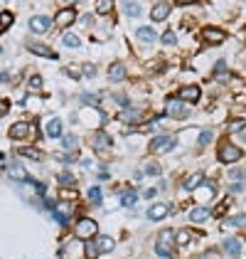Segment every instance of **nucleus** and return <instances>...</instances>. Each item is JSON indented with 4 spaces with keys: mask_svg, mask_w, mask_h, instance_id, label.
Wrapping results in <instances>:
<instances>
[{
    "mask_svg": "<svg viewBox=\"0 0 246 259\" xmlns=\"http://www.w3.org/2000/svg\"><path fill=\"white\" fill-rule=\"evenodd\" d=\"M155 254L163 259H170L177 254V239H175V230H163L158 239H155Z\"/></svg>",
    "mask_w": 246,
    "mask_h": 259,
    "instance_id": "nucleus-1",
    "label": "nucleus"
},
{
    "mask_svg": "<svg viewBox=\"0 0 246 259\" xmlns=\"http://www.w3.org/2000/svg\"><path fill=\"white\" fill-rule=\"evenodd\" d=\"M74 237L82 239V242H89V239L99 237V222L91 218H79L77 225H74Z\"/></svg>",
    "mask_w": 246,
    "mask_h": 259,
    "instance_id": "nucleus-2",
    "label": "nucleus"
},
{
    "mask_svg": "<svg viewBox=\"0 0 246 259\" xmlns=\"http://www.w3.org/2000/svg\"><path fill=\"white\" fill-rule=\"evenodd\" d=\"M241 156H244V151L239 146H234V143H222L219 151H217V158L222 163H236Z\"/></svg>",
    "mask_w": 246,
    "mask_h": 259,
    "instance_id": "nucleus-3",
    "label": "nucleus"
},
{
    "mask_svg": "<svg viewBox=\"0 0 246 259\" xmlns=\"http://www.w3.org/2000/svg\"><path fill=\"white\" fill-rule=\"evenodd\" d=\"M74 215V202L72 200H59L57 205H54V220L59 222V225H67L69 220Z\"/></svg>",
    "mask_w": 246,
    "mask_h": 259,
    "instance_id": "nucleus-4",
    "label": "nucleus"
},
{
    "mask_svg": "<svg viewBox=\"0 0 246 259\" xmlns=\"http://www.w3.org/2000/svg\"><path fill=\"white\" fill-rule=\"evenodd\" d=\"M172 148H175V139L167 136V134H160V136H155L150 141V153H167Z\"/></svg>",
    "mask_w": 246,
    "mask_h": 259,
    "instance_id": "nucleus-5",
    "label": "nucleus"
},
{
    "mask_svg": "<svg viewBox=\"0 0 246 259\" xmlns=\"http://www.w3.org/2000/svg\"><path fill=\"white\" fill-rule=\"evenodd\" d=\"M165 114L167 116H172V119H187V106L182 104V99H175V97H170L167 104H165Z\"/></svg>",
    "mask_w": 246,
    "mask_h": 259,
    "instance_id": "nucleus-6",
    "label": "nucleus"
},
{
    "mask_svg": "<svg viewBox=\"0 0 246 259\" xmlns=\"http://www.w3.org/2000/svg\"><path fill=\"white\" fill-rule=\"evenodd\" d=\"M27 136H32V123L27 121H18L10 126V139L13 141H25Z\"/></svg>",
    "mask_w": 246,
    "mask_h": 259,
    "instance_id": "nucleus-7",
    "label": "nucleus"
},
{
    "mask_svg": "<svg viewBox=\"0 0 246 259\" xmlns=\"http://www.w3.org/2000/svg\"><path fill=\"white\" fill-rule=\"evenodd\" d=\"M241 249H244V242L239 237H226L224 242H222V252L229 254V257H239Z\"/></svg>",
    "mask_w": 246,
    "mask_h": 259,
    "instance_id": "nucleus-8",
    "label": "nucleus"
},
{
    "mask_svg": "<svg viewBox=\"0 0 246 259\" xmlns=\"http://www.w3.org/2000/svg\"><path fill=\"white\" fill-rule=\"evenodd\" d=\"M224 230H246V212H236V215H229L222 222Z\"/></svg>",
    "mask_w": 246,
    "mask_h": 259,
    "instance_id": "nucleus-9",
    "label": "nucleus"
},
{
    "mask_svg": "<svg viewBox=\"0 0 246 259\" xmlns=\"http://www.w3.org/2000/svg\"><path fill=\"white\" fill-rule=\"evenodd\" d=\"M91 146H94V151H108L111 146H113V141H111V136L106 134V131H96L94 134V139H91Z\"/></svg>",
    "mask_w": 246,
    "mask_h": 259,
    "instance_id": "nucleus-10",
    "label": "nucleus"
},
{
    "mask_svg": "<svg viewBox=\"0 0 246 259\" xmlns=\"http://www.w3.org/2000/svg\"><path fill=\"white\" fill-rule=\"evenodd\" d=\"M200 97H202V89H200L197 84H187V87H182V89L177 92V99H182V101H192V104H195V101L200 99Z\"/></svg>",
    "mask_w": 246,
    "mask_h": 259,
    "instance_id": "nucleus-11",
    "label": "nucleus"
},
{
    "mask_svg": "<svg viewBox=\"0 0 246 259\" xmlns=\"http://www.w3.org/2000/svg\"><path fill=\"white\" fill-rule=\"evenodd\" d=\"M205 180H207V176L202 170H195V173H190V176L182 180V188L184 190H197L200 185H205Z\"/></svg>",
    "mask_w": 246,
    "mask_h": 259,
    "instance_id": "nucleus-12",
    "label": "nucleus"
},
{
    "mask_svg": "<svg viewBox=\"0 0 246 259\" xmlns=\"http://www.w3.org/2000/svg\"><path fill=\"white\" fill-rule=\"evenodd\" d=\"M96 242V249H99V254H111L113 249H116V239L108 237V235H99V237L94 239Z\"/></svg>",
    "mask_w": 246,
    "mask_h": 259,
    "instance_id": "nucleus-13",
    "label": "nucleus"
},
{
    "mask_svg": "<svg viewBox=\"0 0 246 259\" xmlns=\"http://www.w3.org/2000/svg\"><path fill=\"white\" fill-rule=\"evenodd\" d=\"M74 20H77V13H74V8H64V10H59V13H57V18H54L57 27H69V25H72Z\"/></svg>",
    "mask_w": 246,
    "mask_h": 259,
    "instance_id": "nucleus-14",
    "label": "nucleus"
},
{
    "mask_svg": "<svg viewBox=\"0 0 246 259\" xmlns=\"http://www.w3.org/2000/svg\"><path fill=\"white\" fill-rule=\"evenodd\" d=\"M167 215H170V205H165V202H158V205H153V207L148 210V220H153V222L165 220Z\"/></svg>",
    "mask_w": 246,
    "mask_h": 259,
    "instance_id": "nucleus-15",
    "label": "nucleus"
},
{
    "mask_svg": "<svg viewBox=\"0 0 246 259\" xmlns=\"http://www.w3.org/2000/svg\"><path fill=\"white\" fill-rule=\"evenodd\" d=\"M212 218V210H207L205 205H197V207H192L190 210V220L195 222V225H202L205 220Z\"/></svg>",
    "mask_w": 246,
    "mask_h": 259,
    "instance_id": "nucleus-16",
    "label": "nucleus"
},
{
    "mask_svg": "<svg viewBox=\"0 0 246 259\" xmlns=\"http://www.w3.org/2000/svg\"><path fill=\"white\" fill-rule=\"evenodd\" d=\"M49 25H52V20H49L47 15H35V18L30 20V30H32V32H44Z\"/></svg>",
    "mask_w": 246,
    "mask_h": 259,
    "instance_id": "nucleus-17",
    "label": "nucleus"
},
{
    "mask_svg": "<svg viewBox=\"0 0 246 259\" xmlns=\"http://www.w3.org/2000/svg\"><path fill=\"white\" fill-rule=\"evenodd\" d=\"M202 37H205V42H209V45H219V42H224V32L217 30V27H207L205 32H202Z\"/></svg>",
    "mask_w": 246,
    "mask_h": 259,
    "instance_id": "nucleus-18",
    "label": "nucleus"
},
{
    "mask_svg": "<svg viewBox=\"0 0 246 259\" xmlns=\"http://www.w3.org/2000/svg\"><path fill=\"white\" fill-rule=\"evenodd\" d=\"M30 47V52H35V55H42V57H47V60H57L59 55H54L49 47H44V45H37V42H30L27 45Z\"/></svg>",
    "mask_w": 246,
    "mask_h": 259,
    "instance_id": "nucleus-19",
    "label": "nucleus"
},
{
    "mask_svg": "<svg viewBox=\"0 0 246 259\" xmlns=\"http://www.w3.org/2000/svg\"><path fill=\"white\" fill-rule=\"evenodd\" d=\"M108 79L111 81H123L126 79V67H123L121 62L111 64V69H108Z\"/></svg>",
    "mask_w": 246,
    "mask_h": 259,
    "instance_id": "nucleus-20",
    "label": "nucleus"
},
{
    "mask_svg": "<svg viewBox=\"0 0 246 259\" xmlns=\"http://www.w3.org/2000/svg\"><path fill=\"white\" fill-rule=\"evenodd\" d=\"M47 136H49V139H61V136H64V134H61L59 119H49V123H47Z\"/></svg>",
    "mask_w": 246,
    "mask_h": 259,
    "instance_id": "nucleus-21",
    "label": "nucleus"
},
{
    "mask_svg": "<svg viewBox=\"0 0 246 259\" xmlns=\"http://www.w3.org/2000/svg\"><path fill=\"white\" fill-rule=\"evenodd\" d=\"M141 119H143L141 109H126L121 114V121H126V123H138Z\"/></svg>",
    "mask_w": 246,
    "mask_h": 259,
    "instance_id": "nucleus-22",
    "label": "nucleus"
},
{
    "mask_svg": "<svg viewBox=\"0 0 246 259\" xmlns=\"http://www.w3.org/2000/svg\"><path fill=\"white\" fill-rule=\"evenodd\" d=\"M167 13H170V8H167L165 3H158V5L153 8V13H150V18H153V20H155V22H160V20H165V18H167Z\"/></svg>",
    "mask_w": 246,
    "mask_h": 259,
    "instance_id": "nucleus-23",
    "label": "nucleus"
},
{
    "mask_svg": "<svg viewBox=\"0 0 246 259\" xmlns=\"http://www.w3.org/2000/svg\"><path fill=\"white\" fill-rule=\"evenodd\" d=\"M175 239H177V247H187V244L195 239V235H192L190 230H177V232H175Z\"/></svg>",
    "mask_w": 246,
    "mask_h": 259,
    "instance_id": "nucleus-24",
    "label": "nucleus"
},
{
    "mask_svg": "<svg viewBox=\"0 0 246 259\" xmlns=\"http://www.w3.org/2000/svg\"><path fill=\"white\" fill-rule=\"evenodd\" d=\"M123 10H126L128 18H138V15H141V5L133 3V0H123Z\"/></svg>",
    "mask_w": 246,
    "mask_h": 259,
    "instance_id": "nucleus-25",
    "label": "nucleus"
},
{
    "mask_svg": "<svg viewBox=\"0 0 246 259\" xmlns=\"http://www.w3.org/2000/svg\"><path fill=\"white\" fill-rule=\"evenodd\" d=\"M138 202V193H133V190H123L121 193V205L123 207H133Z\"/></svg>",
    "mask_w": 246,
    "mask_h": 259,
    "instance_id": "nucleus-26",
    "label": "nucleus"
},
{
    "mask_svg": "<svg viewBox=\"0 0 246 259\" xmlns=\"http://www.w3.org/2000/svg\"><path fill=\"white\" fill-rule=\"evenodd\" d=\"M18 153H20V156H25V158H30V160H40L42 158V153L37 151V148H32V146H25V148H20Z\"/></svg>",
    "mask_w": 246,
    "mask_h": 259,
    "instance_id": "nucleus-27",
    "label": "nucleus"
},
{
    "mask_svg": "<svg viewBox=\"0 0 246 259\" xmlns=\"http://www.w3.org/2000/svg\"><path fill=\"white\" fill-rule=\"evenodd\" d=\"M113 10V0H96V13L99 15H108Z\"/></svg>",
    "mask_w": 246,
    "mask_h": 259,
    "instance_id": "nucleus-28",
    "label": "nucleus"
},
{
    "mask_svg": "<svg viewBox=\"0 0 246 259\" xmlns=\"http://www.w3.org/2000/svg\"><path fill=\"white\" fill-rule=\"evenodd\" d=\"M61 146H64L67 151H77V148H79V139L72 136V134H69V136H61Z\"/></svg>",
    "mask_w": 246,
    "mask_h": 259,
    "instance_id": "nucleus-29",
    "label": "nucleus"
},
{
    "mask_svg": "<svg viewBox=\"0 0 246 259\" xmlns=\"http://www.w3.org/2000/svg\"><path fill=\"white\" fill-rule=\"evenodd\" d=\"M84 254H86V259H96L99 257V249H96V242H94V239H89V242L84 244Z\"/></svg>",
    "mask_w": 246,
    "mask_h": 259,
    "instance_id": "nucleus-30",
    "label": "nucleus"
},
{
    "mask_svg": "<svg viewBox=\"0 0 246 259\" xmlns=\"http://www.w3.org/2000/svg\"><path fill=\"white\" fill-rule=\"evenodd\" d=\"M86 198H89V202H94V205H101V200H103L101 188H91V190L86 193Z\"/></svg>",
    "mask_w": 246,
    "mask_h": 259,
    "instance_id": "nucleus-31",
    "label": "nucleus"
},
{
    "mask_svg": "<svg viewBox=\"0 0 246 259\" xmlns=\"http://www.w3.org/2000/svg\"><path fill=\"white\" fill-rule=\"evenodd\" d=\"M79 99H82L84 104H91V106H99V101H101V94H94V92H86V94H82Z\"/></svg>",
    "mask_w": 246,
    "mask_h": 259,
    "instance_id": "nucleus-32",
    "label": "nucleus"
},
{
    "mask_svg": "<svg viewBox=\"0 0 246 259\" xmlns=\"http://www.w3.org/2000/svg\"><path fill=\"white\" fill-rule=\"evenodd\" d=\"M195 259H222V252L214 247V249H205V252H200Z\"/></svg>",
    "mask_w": 246,
    "mask_h": 259,
    "instance_id": "nucleus-33",
    "label": "nucleus"
},
{
    "mask_svg": "<svg viewBox=\"0 0 246 259\" xmlns=\"http://www.w3.org/2000/svg\"><path fill=\"white\" fill-rule=\"evenodd\" d=\"M13 20H15L13 13H0V32H5V30L13 25Z\"/></svg>",
    "mask_w": 246,
    "mask_h": 259,
    "instance_id": "nucleus-34",
    "label": "nucleus"
},
{
    "mask_svg": "<svg viewBox=\"0 0 246 259\" xmlns=\"http://www.w3.org/2000/svg\"><path fill=\"white\" fill-rule=\"evenodd\" d=\"M212 139H214V131H209V128H207V131H202V134H200V139H197V148H205Z\"/></svg>",
    "mask_w": 246,
    "mask_h": 259,
    "instance_id": "nucleus-35",
    "label": "nucleus"
},
{
    "mask_svg": "<svg viewBox=\"0 0 246 259\" xmlns=\"http://www.w3.org/2000/svg\"><path fill=\"white\" fill-rule=\"evenodd\" d=\"M229 202H231L229 198H226L224 202H219V205H217V207L212 210V218H224V212H226V207H229Z\"/></svg>",
    "mask_w": 246,
    "mask_h": 259,
    "instance_id": "nucleus-36",
    "label": "nucleus"
},
{
    "mask_svg": "<svg viewBox=\"0 0 246 259\" xmlns=\"http://www.w3.org/2000/svg\"><path fill=\"white\" fill-rule=\"evenodd\" d=\"M138 37H141L143 42H153L155 40V32H153L150 27H141V30H138Z\"/></svg>",
    "mask_w": 246,
    "mask_h": 259,
    "instance_id": "nucleus-37",
    "label": "nucleus"
},
{
    "mask_svg": "<svg viewBox=\"0 0 246 259\" xmlns=\"http://www.w3.org/2000/svg\"><path fill=\"white\" fill-rule=\"evenodd\" d=\"M57 180H59V185H77V178L72 173H59Z\"/></svg>",
    "mask_w": 246,
    "mask_h": 259,
    "instance_id": "nucleus-38",
    "label": "nucleus"
},
{
    "mask_svg": "<svg viewBox=\"0 0 246 259\" xmlns=\"http://www.w3.org/2000/svg\"><path fill=\"white\" fill-rule=\"evenodd\" d=\"M229 180H231V183H246V170H231V173H229Z\"/></svg>",
    "mask_w": 246,
    "mask_h": 259,
    "instance_id": "nucleus-39",
    "label": "nucleus"
},
{
    "mask_svg": "<svg viewBox=\"0 0 246 259\" xmlns=\"http://www.w3.org/2000/svg\"><path fill=\"white\" fill-rule=\"evenodd\" d=\"M246 126L244 119H236V121H229V134H236V131H241Z\"/></svg>",
    "mask_w": 246,
    "mask_h": 259,
    "instance_id": "nucleus-40",
    "label": "nucleus"
},
{
    "mask_svg": "<svg viewBox=\"0 0 246 259\" xmlns=\"http://www.w3.org/2000/svg\"><path fill=\"white\" fill-rule=\"evenodd\" d=\"M145 176H160V165L158 163H148L145 165Z\"/></svg>",
    "mask_w": 246,
    "mask_h": 259,
    "instance_id": "nucleus-41",
    "label": "nucleus"
},
{
    "mask_svg": "<svg viewBox=\"0 0 246 259\" xmlns=\"http://www.w3.org/2000/svg\"><path fill=\"white\" fill-rule=\"evenodd\" d=\"M64 45H67V47H79V37H77V35H67V37H64Z\"/></svg>",
    "mask_w": 246,
    "mask_h": 259,
    "instance_id": "nucleus-42",
    "label": "nucleus"
},
{
    "mask_svg": "<svg viewBox=\"0 0 246 259\" xmlns=\"http://www.w3.org/2000/svg\"><path fill=\"white\" fill-rule=\"evenodd\" d=\"M163 42H165V45H175V42H177V35H175V32H165Z\"/></svg>",
    "mask_w": 246,
    "mask_h": 259,
    "instance_id": "nucleus-43",
    "label": "nucleus"
},
{
    "mask_svg": "<svg viewBox=\"0 0 246 259\" xmlns=\"http://www.w3.org/2000/svg\"><path fill=\"white\" fill-rule=\"evenodd\" d=\"M244 190V185L241 183H234V185H229V195H239Z\"/></svg>",
    "mask_w": 246,
    "mask_h": 259,
    "instance_id": "nucleus-44",
    "label": "nucleus"
},
{
    "mask_svg": "<svg viewBox=\"0 0 246 259\" xmlns=\"http://www.w3.org/2000/svg\"><path fill=\"white\" fill-rule=\"evenodd\" d=\"M96 74V67L94 64H84V77H94Z\"/></svg>",
    "mask_w": 246,
    "mask_h": 259,
    "instance_id": "nucleus-45",
    "label": "nucleus"
},
{
    "mask_svg": "<svg viewBox=\"0 0 246 259\" xmlns=\"http://www.w3.org/2000/svg\"><path fill=\"white\" fill-rule=\"evenodd\" d=\"M214 72H217V74L224 79V77H226V64H224V62H217V69H214Z\"/></svg>",
    "mask_w": 246,
    "mask_h": 259,
    "instance_id": "nucleus-46",
    "label": "nucleus"
},
{
    "mask_svg": "<svg viewBox=\"0 0 246 259\" xmlns=\"http://www.w3.org/2000/svg\"><path fill=\"white\" fill-rule=\"evenodd\" d=\"M40 87H42V77H37V74H35V77L30 79V89H40Z\"/></svg>",
    "mask_w": 246,
    "mask_h": 259,
    "instance_id": "nucleus-47",
    "label": "nucleus"
},
{
    "mask_svg": "<svg viewBox=\"0 0 246 259\" xmlns=\"http://www.w3.org/2000/svg\"><path fill=\"white\" fill-rule=\"evenodd\" d=\"M8 111H10V104H8L5 99H0V116H5Z\"/></svg>",
    "mask_w": 246,
    "mask_h": 259,
    "instance_id": "nucleus-48",
    "label": "nucleus"
},
{
    "mask_svg": "<svg viewBox=\"0 0 246 259\" xmlns=\"http://www.w3.org/2000/svg\"><path fill=\"white\" fill-rule=\"evenodd\" d=\"M113 101H116L118 106H126V104H128V99H126V94H116V97H113Z\"/></svg>",
    "mask_w": 246,
    "mask_h": 259,
    "instance_id": "nucleus-49",
    "label": "nucleus"
},
{
    "mask_svg": "<svg viewBox=\"0 0 246 259\" xmlns=\"http://www.w3.org/2000/svg\"><path fill=\"white\" fill-rule=\"evenodd\" d=\"M155 193H158V190H155V188H148V190H145V193H143V198L153 200V198H155Z\"/></svg>",
    "mask_w": 246,
    "mask_h": 259,
    "instance_id": "nucleus-50",
    "label": "nucleus"
},
{
    "mask_svg": "<svg viewBox=\"0 0 246 259\" xmlns=\"http://www.w3.org/2000/svg\"><path fill=\"white\" fill-rule=\"evenodd\" d=\"M177 5H192V3H197V0H175Z\"/></svg>",
    "mask_w": 246,
    "mask_h": 259,
    "instance_id": "nucleus-51",
    "label": "nucleus"
},
{
    "mask_svg": "<svg viewBox=\"0 0 246 259\" xmlns=\"http://www.w3.org/2000/svg\"><path fill=\"white\" fill-rule=\"evenodd\" d=\"M3 158H5V156H3V153H0V163H3Z\"/></svg>",
    "mask_w": 246,
    "mask_h": 259,
    "instance_id": "nucleus-52",
    "label": "nucleus"
},
{
    "mask_svg": "<svg viewBox=\"0 0 246 259\" xmlns=\"http://www.w3.org/2000/svg\"><path fill=\"white\" fill-rule=\"evenodd\" d=\"M0 55H3V50H0Z\"/></svg>",
    "mask_w": 246,
    "mask_h": 259,
    "instance_id": "nucleus-53",
    "label": "nucleus"
},
{
    "mask_svg": "<svg viewBox=\"0 0 246 259\" xmlns=\"http://www.w3.org/2000/svg\"><path fill=\"white\" fill-rule=\"evenodd\" d=\"M67 3H72V0H67Z\"/></svg>",
    "mask_w": 246,
    "mask_h": 259,
    "instance_id": "nucleus-54",
    "label": "nucleus"
}]
</instances>
